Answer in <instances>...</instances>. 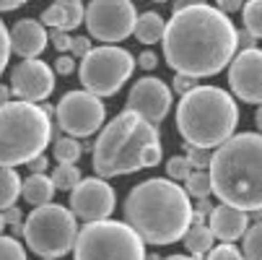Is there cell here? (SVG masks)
<instances>
[{
	"label": "cell",
	"mask_w": 262,
	"mask_h": 260,
	"mask_svg": "<svg viewBox=\"0 0 262 260\" xmlns=\"http://www.w3.org/2000/svg\"><path fill=\"white\" fill-rule=\"evenodd\" d=\"M184 182H187V193H190L192 198H208V193L213 190L210 174H208L205 169H195Z\"/></svg>",
	"instance_id": "cell-26"
},
{
	"label": "cell",
	"mask_w": 262,
	"mask_h": 260,
	"mask_svg": "<svg viewBox=\"0 0 262 260\" xmlns=\"http://www.w3.org/2000/svg\"><path fill=\"white\" fill-rule=\"evenodd\" d=\"M244 3H247V0H215V8L231 16V13L242 11V8H244Z\"/></svg>",
	"instance_id": "cell-38"
},
{
	"label": "cell",
	"mask_w": 262,
	"mask_h": 260,
	"mask_svg": "<svg viewBox=\"0 0 262 260\" xmlns=\"http://www.w3.org/2000/svg\"><path fill=\"white\" fill-rule=\"evenodd\" d=\"M26 3V0H0V13H6V11H16Z\"/></svg>",
	"instance_id": "cell-42"
},
{
	"label": "cell",
	"mask_w": 262,
	"mask_h": 260,
	"mask_svg": "<svg viewBox=\"0 0 262 260\" xmlns=\"http://www.w3.org/2000/svg\"><path fill=\"white\" fill-rule=\"evenodd\" d=\"M78 3H83V0H78Z\"/></svg>",
	"instance_id": "cell-51"
},
{
	"label": "cell",
	"mask_w": 262,
	"mask_h": 260,
	"mask_svg": "<svg viewBox=\"0 0 262 260\" xmlns=\"http://www.w3.org/2000/svg\"><path fill=\"white\" fill-rule=\"evenodd\" d=\"M83 154V146L76 135H57L52 141V156L57 164H76Z\"/></svg>",
	"instance_id": "cell-23"
},
{
	"label": "cell",
	"mask_w": 262,
	"mask_h": 260,
	"mask_svg": "<svg viewBox=\"0 0 262 260\" xmlns=\"http://www.w3.org/2000/svg\"><path fill=\"white\" fill-rule=\"evenodd\" d=\"M244 257L247 260H262V221L244 234Z\"/></svg>",
	"instance_id": "cell-27"
},
{
	"label": "cell",
	"mask_w": 262,
	"mask_h": 260,
	"mask_svg": "<svg viewBox=\"0 0 262 260\" xmlns=\"http://www.w3.org/2000/svg\"><path fill=\"white\" fill-rule=\"evenodd\" d=\"M145 260H161V257H159L156 252H151V255H145Z\"/></svg>",
	"instance_id": "cell-48"
},
{
	"label": "cell",
	"mask_w": 262,
	"mask_h": 260,
	"mask_svg": "<svg viewBox=\"0 0 262 260\" xmlns=\"http://www.w3.org/2000/svg\"><path fill=\"white\" fill-rule=\"evenodd\" d=\"M208 260H247V257H244V252H239L231 242H223L221 247H215V250L208 252Z\"/></svg>",
	"instance_id": "cell-31"
},
{
	"label": "cell",
	"mask_w": 262,
	"mask_h": 260,
	"mask_svg": "<svg viewBox=\"0 0 262 260\" xmlns=\"http://www.w3.org/2000/svg\"><path fill=\"white\" fill-rule=\"evenodd\" d=\"M11 86H6V84H0V107H3V104H8L11 102Z\"/></svg>",
	"instance_id": "cell-43"
},
{
	"label": "cell",
	"mask_w": 262,
	"mask_h": 260,
	"mask_svg": "<svg viewBox=\"0 0 262 260\" xmlns=\"http://www.w3.org/2000/svg\"><path fill=\"white\" fill-rule=\"evenodd\" d=\"M50 177H52V182H55V188H57V190H65V193H70V190L83 179V174H81V169H78L76 164H57Z\"/></svg>",
	"instance_id": "cell-24"
},
{
	"label": "cell",
	"mask_w": 262,
	"mask_h": 260,
	"mask_svg": "<svg viewBox=\"0 0 262 260\" xmlns=\"http://www.w3.org/2000/svg\"><path fill=\"white\" fill-rule=\"evenodd\" d=\"M236 123V102L218 86H195L177 107V128L190 146L218 148L234 135Z\"/></svg>",
	"instance_id": "cell-5"
},
{
	"label": "cell",
	"mask_w": 262,
	"mask_h": 260,
	"mask_svg": "<svg viewBox=\"0 0 262 260\" xmlns=\"http://www.w3.org/2000/svg\"><path fill=\"white\" fill-rule=\"evenodd\" d=\"M254 120H257V128H259V133H262V104H259V109H257V115H254Z\"/></svg>",
	"instance_id": "cell-45"
},
{
	"label": "cell",
	"mask_w": 262,
	"mask_h": 260,
	"mask_svg": "<svg viewBox=\"0 0 262 260\" xmlns=\"http://www.w3.org/2000/svg\"><path fill=\"white\" fill-rule=\"evenodd\" d=\"M161 260H195V257H187V255H169V257H161Z\"/></svg>",
	"instance_id": "cell-46"
},
{
	"label": "cell",
	"mask_w": 262,
	"mask_h": 260,
	"mask_svg": "<svg viewBox=\"0 0 262 260\" xmlns=\"http://www.w3.org/2000/svg\"><path fill=\"white\" fill-rule=\"evenodd\" d=\"M73 260H145V247L127 221L99 218L78 232Z\"/></svg>",
	"instance_id": "cell-7"
},
{
	"label": "cell",
	"mask_w": 262,
	"mask_h": 260,
	"mask_svg": "<svg viewBox=\"0 0 262 260\" xmlns=\"http://www.w3.org/2000/svg\"><path fill=\"white\" fill-rule=\"evenodd\" d=\"M254 47H257V36H254L249 29H244V31L236 29V52H242V50H254Z\"/></svg>",
	"instance_id": "cell-35"
},
{
	"label": "cell",
	"mask_w": 262,
	"mask_h": 260,
	"mask_svg": "<svg viewBox=\"0 0 262 260\" xmlns=\"http://www.w3.org/2000/svg\"><path fill=\"white\" fill-rule=\"evenodd\" d=\"M125 109L138 112L145 120H151L154 125H159V123L166 120L169 109H171V89L161 78H154V76L140 78L130 89V96H127Z\"/></svg>",
	"instance_id": "cell-15"
},
{
	"label": "cell",
	"mask_w": 262,
	"mask_h": 260,
	"mask_svg": "<svg viewBox=\"0 0 262 260\" xmlns=\"http://www.w3.org/2000/svg\"><path fill=\"white\" fill-rule=\"evenodd\" d=\"M0 260H26V250L21 247L18 237L0 234Z\"/></svg>",
	"instance_id": "cell-29"
},
{
	"label": "cell",
	"mask_w": 262,
	"mask_h": 260,
	"mask_svg": "<svg viewBox=\"0 0 262 260\" xmlns=\"http://www.w3.org/2000/svg\"><path fill=\"white\" fill-rule=\"evenodd\" d=\"M133 70H135V60L127 50L101 45V47H91V52L81 57L78 76L86 91L96 96H115L133 76Z\"/></svg>",
	"instance_id": "cell-9"
},
{
	"label": "cell",
	"mask_w": 262,
	"mask_h": 260,
	"mask_svg": "<svg viewBox=\"0 0 262 260\" xmlns=\"http://www.w3.org/2000/svg\"><path fill=\"white\" fill-rule=\"evenodd\" d=\"M182 242L187 245V252L195 255V257H203L213 250V242H215V234L210 232L208 224H192L187 229V234L182 237Z\"/></svg>",
	"instance_id": "cell-21"
},
{
	"label": "cell",
	"mask_w": 262,
	"mask_h": 260,
	"mask_svg": "<svg viewBox=\"0 0 262 260\" xmlns=\"http://www.w3.org/2000/svg\"><path fill=\"white\" fill-rule=\"evenodd\" d=\"M6 224H8V221H6V216H3V211H0V234H3V229H6Z\"/></svg>",
	"instance_id": "cell-47"
},
{
	"label": "cell",
	"mask_w": 262,
	"mask_h": 260,
	"mask_svg": "<svg viewBox=\"0 0 262 260\" xmlns=\"http://www.w3.org/2000/svg\"><path fill=\"white\" fill-rule=\"evenodd\" d=\"M115 206H117L115 190H112V185L104 182L101 177L81 179L76 188L70 190V211L83 221L109 218Z\"/></svg>",
	"instance_id": "cell-12"
},
{
	"label": "cell",
	"mask_w": 262,
	"mask_h": 260,
	"mask_svg": "<svg viewBox=\"0 0 262 260\" xmlns=\"http://www.w3.org/2000/svg\"><path fill=\"white\" fill-rule=\"evenodd\" d=\"M198 86V78L195 76H184V73H177V76H174V91L177 94H187V91H192Z\"/></svg>",
	"instance_id": "cell-34"
},
{
	"label": "cell",
	"mask_w": 262,
	"mask_h": 260,
	"mask_svg": "<svg viewBox=\"0 0 262 260\" xmlns=\"http://www.w3.org/2000/svg\"><path fill=\"white\" fill-rule=\"evenodd\" d=\"M76 218L78 216L73 211L55 203L36 206L24 221V239L29 250L39 257H62L76 245L78 237Z\"/></svg>",
	"instance_id": "cell-8"
},
{
	"label": "cell",
	"mask_w": 262,
	"mask_h": 260,
	"mask_svg": "<svg viewBox=\"0 0 262 260\" xmlns=\"http://www.w3.org/2000/svg\"><path fill=\"white\" fill-rule=\"evenodd\" d=\"M55 190H57V188H55L52 177H47L45 172H31V174L24 179V185H21V195H24V201L31 203L34 208L50 203L52 195H55Z\"/></svg>",
	"instance_id": "cell-19"
},
{
	"label": "cell",
	"mask_w": 262,
	"mask_h": 260,
	"mask_svg": "<svg viewBox=\"0 0 262 260\" xmlns=\"http://www.w3.org/2000/svg\"><path fill=\"white\" fill-rule=\"evenodd\" d=\"M192 3H198V0H177V3H174V11H182V8L192 6Z\"/></svg>",
	"instance_id": "cell-44"
},
{
	"label": "cell",
	"mask_w": 262,
	"mask_h": 260,
	"mask_svg": "<svg viewBox=\"0 0 262 260\" xmlns=\"http://www.w3.org/2000/svg\"><path fill=\"white\" fill-rule=\"evenodd\" d=\"M184 151H187V156H190V162H192V167H195V169H205V167L213 162L210 148H203V146H190V143H184Z\"/></svg>",
	"instance_id": "cell-30"
},
{
	"label": "cell",
	"mask_w": 262,
	"mask_h": 260,
	"mask_svg": "<svg viewBox=\"0 0 262 260\" xmlns=\"http://www.w3.org/2000/svg\"><path fill=\"white\" fill-rule=\"evenodd\" d=\"M151 3H166V0H151Z\"/></svg>",
	"instance_id": "cell-49"
},
{
	"label": "cell",
	"mask_w": 262,
	"mask_h": 260,
	"mask_svg": "<svg viewBox=\"0 0 262 260\" xmlns=\"http://www.w3.org/2000/svg\"><path fill=\"white\" fill-rule=\"evenodd\" d=\"M166 65L184 76H215L236 57V26L229 13L192 3L174 16L164 31Z\"/></svg>",
	"instance_id": "cell-1"
},
{
	"label": "cell",
	"mask_w": 262,
	"mask_h": 260,
	"mask_svg": "<svg viewBox=\"0 0 262 260\" xmlns=\"http://www.w3.org/2000/svg\"><path fill=\"white\" fill-rule=\"evenodd\" d=\"M45 260H55V257H45Z\"/></svg>",
	"instance_id": "cell-50"
},
{
	"label": "cell",
	"mask_w": 262,
	"mask_h": 260,
	"mask_svg": "<svg viewBox=\"0 0 262 260\" xmlns=\"http://www.w3.org/2000/svg\"><path fill=\"white\" fill-rule=\"evenodd\" d=\"M138 21L133 0H91L86 8V26L94 39L104 45L122 42L133 34Z\"/></svg>",
	"instance_id": "cell-10"
},
{
	"label": "cell",
	"mask_w": 262,
	"mask_h": 260,
	"mask_svg": "<svg viewBox=\"0 0 262 260\" xmlns=\"http://www.w3.org/2000/svg\"><path fill=\"white\" fill-rule=\"evenodd\" d=\"M164 31H166V21L159 13H154V11L140 13L138 21H135V29H133L135 39L140 45H156V42H161L164 39Z\"/></svg>",
	"instance_id": "cell-20"
},
{
	"label": "cell",
	"mask_w": 262,
	"mask_h": 260,
	"mask_svg": "<svg viewBox=\"0 0 262 260\" xmlns=\"http://www.w3.org/2000/svg\"><path fill=\"white\" fill-rule=\"evenodd\" d=\"M8 57H11V31L6 29L3 21H0V73L6 70Z\"/></svg>",
	"instance_id": "cell-32"
},
{
	"label": "cell",
	"mask_w": 262,
	"mask_h": 260,
	"mask_svg": "<svg viewBox=\"0 0 262 260\" xmlns=\"http://www.w3.org/2000/svg\"><path fill=\"white\" fill-rule=\"evenodd\" d=\"M52 89L55 70L36 57H26L11 70V94L21 102H45L52 94Z\"/></svg>",
	"instance_id": "cell-13"
},
{
	"label": "cell",
	"mask_w": 262,
	"mask_h": 260,
	"mask_svg": "<svg viewBox=\"0 0 262 260\" xmlns=\"http://www.w3.org/2000/svg\"><path fill=\"white\" fill-rule=\"evenodd\" d=\"M52 143V117L31 102L0 107V167H18L42 156Z\"/></svg>",
	"instance_id": "cell-6"
},
{
	"label": "cell",
	"mask_w": 262,
	"mask_h": 260,
	"mask_svg": "<svg viewBox=\"0 0 262 260\" xmlns=\"http://www.w3.org/2000/svg\"><path fill=\"white\" fill-rule=\"evenodd\" d=\"M161 162L159 128L138 112L122 109L94 143L96 177H117L140 169H151Z\"/></svg>",
	"instance_id": "cell-3"
},
{
	"label": "cell",
	"mask_w": 262,
	"mask_h": 260,
	"mask_svg": "<svg viewBox=\"0 0 262 260\" xmlns=\"http://www.w3.org/2000/svg\"><path fill=\"white\" fill-rule=\"evenodd\" d=\"M73 70H76V60H73L70 55H60L55 60V73H60V76H70Z\"/></svg>",
	"instance_id": "cell-37"
},
{
	"label": "cell",
	"mask_w": 262,
	"mask_h": 260,
	"mask_svg": "<svg viewBox=\"0 0 262 260\" xmlns=\"http://www.w3.org/2000/svg\"><path fill=\"white\" fill-rule=\"evenodd\" d=\"M104 102L91 91H68L55 107V120L60 130L76 138L94 135L104 125Z\"/></svg>",
	"instance_id": "cell-11"
},
{
	"label": "cell",
	"mask_w": 262,
	"mask_h": 260,
	"mask_svg": "<svg viewBox=\"0 0 262 260\" xmlns=\"http://www.w3.org/2000/svg\"><path fill=\"white\" fill-rule=\"evenodd\" d=\"M195 172V167H192V162H190V156H171L169 162H166V174L177 182V179H187Z\"/></svg>",
	"instance_id": "cell-28"
},
{
	"label": "cell",
	"mask_w": 262,
	"mask_h": 260,
	"mask_svg": "<svg viewBox=\"0 0 262 260\" xmlns=\"http://www.w3.org/2000/svg\"><path fill=\"white\" fill-rule=\"evenodd\" d=\"M229 86L247 104H262V50H242L229 65Z\"/></svg>",
	"instance_id": "cell-14"
},
{
	"label": "cell",
	"mask_w": 262,
	"mask_h": 260,
	"mask_svg": "<svg viewBox=\"0 0 262 260\" xmlns=\"http://www.w3.org/2000/svg\"><path fill=\"white\" fill-rule=\"evenodd\" d=\"M47 47V26L36 18H21L11 29V52L21 60L39 57Z\"/></svg>",
	"instance_id": "cell-16"
},
{
	"label": "cell",
	"mask_w": 262,
	"mask_h": 260,
	"mask_svg": "<svg viewBox=\"0 0 262 260\" xmlns=\"http://www.w3.org/2000/svg\"><path fill=\"white\" fill-rule=\"evenodd\" d=\"M21 177L13 172V167H0V211L16 206V198L21 195Z\"/></svg>",
	"instance_id": "cell-22"
},
{
	"label": "cell",
	"mask_w": 262,
	"mask_h": 260,
	"mask_svg": "<svg viewBox=\"0 0 262 260\" xmlns=\"http://www.w3.org/2000/svg\"><path fill=\"white\" fill-rule=\"evenodd\" d=\"M210 185L221 203L262 211V135L242 133L221 143L210 162Z\"/></svg>",
	"instance_id": "cell-4"
},
{
	"label": "cell",
	"mask_w": 262,
	"mask_h": 260,
	"mask_svg": "<svg viewBox=\"0 0 262 260\" xmlns=\"http://www.w3.org/2000/svg\"><path fill=\"white\" fill-rule=\"evenodd\" d=\"M70 52L76 57H83L91 52V39L89 36H73V45H70Z\"/></svg>",
	"instance_id": "cell-36"
},
{
	"label": "cell",
	"mask_w": 262,
	"mask_h": 260,
	"mask_svg": "<svg viewBox=\"0 0 262 260\" xmlns=\"http://www.w3.org/2000/svg\"><path fill=\"white\" fill-rule=\"evenodd\" d=\"M83 18H86V11H83V3H78V0H55L42 13V24L47 29H65V31L78 29Z\"/></svg>",
	"instance_id": "cell-18"
},
{
	"label": "cell",
	"mask_w": 262,
	"mask_h": 260,
	"mask_svg": "<svg viewBox=\"0 0 262 260\" xmlns=\"http://www.w3.org/2000/svg\"><path fill=\"white\" fill-rule=\"evenodd\" d=\"M26 167H29V172H47L50 162H47V156H34L31 162H26Z\"/></svg>",
	"instance_id": "cell-40"
},
{
	"label": "cell",
	"mask_w": 262,
	"mask_h": 260,
	"mask_svg": "<svg viewBox=\"0 0 262 260\" xmlns=\"http://www.w3.org/2000/svg\"><path fill=\"white\" fill-rule=\"evenodd\" d=\"M138 65H140L143 70H154V68L159 65V57H156V52H140V57H138Z\"/></svg>",
	"instance_id": "cell-39"
},
{
	"label": "cell",
	"mask_w": 262,
	"mask_h": 260,
	"mask_svg": "<svg viewBox=\"0 0 262 260\" xmlns=\"http://www.w3.org/2000/svg\"><path fill=\"white\" fill-rule=\"evenodd\" d=\"M210 232L215 234V239L221 242H234V239H242L247 234V227H249V216L247 211L236 208V206H229V203H221L213 208L210 213Z\"/></svg>",
	"instance_id": "cell-17"
},
{
	"label": "cell",
	"mask_w": 262,
	"mask_h": 260,
	"mask_svg": "<svg viewBox=\"0 0 262 260\" xmlns=\"http://www.w3.org/2000/svg\"><path fill=\"white\" fill-rule=\"evenodd\" d=\"M244 29H249L257 39H262V0H247L242 8Z\"/></svg>",
	"instance_id": "cell-25"
},
{
	"label": "cell",
	"mask_w": 262,
	"mask_h": 260,
	"mask_svg": "<svg viewBox=\"0 0 262 260\" xmlns=\"http://www.w3.org/2000/svg\"><path fill=\"white\" fill-rule=\"evenodd\" d=\"M3 216H6V221L13 227V224H21V218H24V213H21V208H16V206H11V208H6L3 211Z\"/></svg>",
	"instance_id": "cell-41"
},
{
	"label": "cell",
	"mask_w": 262,
	"mask_h": 260,
	"mask_svg": "<svg viewBox=\"0 0 262 260\" xmlns=\"http://www.w3.org/2000/svg\"><path fill=\"white\" fill-rule=\"evenodd\" d=\"M174 179H145L125 201V221L148 245H174L192 227V203Z\"/></svg>",
	"instance_id": "cell-2"
},
{
	"label": "cell",
	"mask_w": 262,
	"mask_h": 260,
	"mask_svg": "<svg viewBox=\"0 0 262 260\" xmlns=\"http://www.w3.org/2000/svg\"><path fill=\"white\" fill-rule=\"evenodd\" d=\"M70 45H73V36L65 29H55L52 31V47L57 52H70Z\"/></svg>",
	"instance_id": "cell-33"
}]
</instances>
